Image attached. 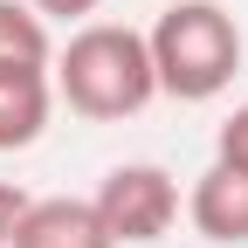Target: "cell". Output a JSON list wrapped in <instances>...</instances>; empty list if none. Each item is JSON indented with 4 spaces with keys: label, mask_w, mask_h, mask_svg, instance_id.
Here are the masks:
<instances>
[{
    "label": "cell",
    "mask_w": 248,
    "mask_h": 248,
    "mask_svg": "<svg viewBox=\"0 0 248 248\" xmlns=\"http://www.w3.org/2000/svg\"><path fill=\"white\" fill-rule=\"evenodd\" d=\"M48 83H55V104H69L90 124H124L159 97L152 42H145V28H124V21H83L55 48Z\"/></svg>",
    "instance_id": "1"
},
{
    "label": "cell",
    "mask_w": 248,
    "mask_h": 248,
    "mask_svg": "<svg viewBox=\"0 0 248 248\" xmlns=\"http://www.w3.org/2000/svg\"><path fill=\"white\" fill-rule=\"evenodd\" d=\"M152 69H159V97L172 104H214L241 76V21L221 0H172V7L145 28Z\"/></svg>",
    "instance_id": "2"
},
{
    "label": "cell",
    "mask_w": 248,
    "mask_h": 248,
    "mask_svg": "<svg viewBox=\"0 0 248 248\" xmlns=\"http://www.w3.org/2000/svg\"><path fill=\"white\" fill-rule=\"evenodd\" d=\"M97 221L110 228L117 248H152L166 241L172 221H179V179L152 159H131V166H110L104 186H97Z\"/></svg>",
    "instance_id": "3"
},
{
    "label": "cell",
    "mask_w": 248,
    "mask_h": 248,
    "mask_svg": "<svg viewBox=\"0 0 248 248\" xmlns=\"http://www.w3.org/2000/svg\"><path fill=\"white\" fill-rule=\"evenodd\" d=\"M186 214H193L200 241H214V248H241V241H248V172L214 159V166L193 179V193H186Z\"/></svg>",
    "instance_id": "4"
},
{
    "label": "cell",
    "mask_w": 248,
    "mask_h": 248,
    "mask_svg": "<svg viewBox=\"0 0 248 248\" xmlns=\"http://www.w3.org/2000/svg\"><path fill=\"white\" fill-rule=\"evenodd\" d=\"M7 248H117V241H110V228L97 221L90 200H62L55 193V200H28Z\"/></svg>",
    "instance_id": "5"
},
{
    "label": "cell",
    "mask_w": 248,
    "mask_h": 248,
    "mask_svg": "<svg viewBox=\"0 0 248 248\" xmlns=\"http://www.w3.org/2000/svg\"><path fill=\"white\" fill-rule=\"evenodd\" d=\"M55 83L48 69H0V152H21L48 131Z\"/></svg>",
    "instance_id": "6"
},
{
    "label": "cell",
    "mask_w": 248,
    "mask_h": 248,
    "mask_svg": "<svg viewBox=\"0 0 248 248\" xmlns=\"http://www.w3.org/2000/svg\"><path fill=\"white\" fill-rule=\"evenodd\" d=\"M0 69H55L48 21L21 0H0Z\"/></svg>",
    "instance_id": "7"
},
{
    "label": "cell",
    "mask_w": 248,
    "mask_h": 248,
    "mask_svg": "<svg viewBox=\"0 0 248 248\" xmlns=\"http://www.w3.org/2000/svg\"><path fill=\"white\" fill-rule=\"evenodd\" d=\"M214 159L248 172V104H234V110H228V124L214 131Z\"/></svg>",
    "instance_id": "8"
},
{
    "label": "cell",
    "mask_w": 248,
    "mask_h": 248,
    "mask_svg": "<svg viewBox=\"0 0 248 248\" xmlns=\"http://www.w3.org/2000/svg\"><path fill=\"white\" fill-rule=\"evenodd\" d=\"M21 214H28V193H21L14 179H0V248L14 241V228H21Z\"/></svg>",
    "instance_id": "9"
},
{
    "label": "cell",
    "mask_w": 248,
    "mask_h": 248,
    "mask_svg": "<svg viewBox=\"0 0 248 248\" xmlns=\"http://www.w3.org/2000/svg\"><path fill=\"white\" fill-rule=\"evenodd\" d=\"M28 7H35L42 21H90L104 0H28Z\"/></svg>",
    "instance_id": "10"
}]
</instances>
